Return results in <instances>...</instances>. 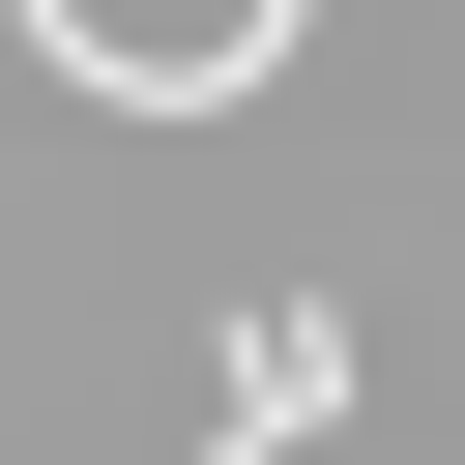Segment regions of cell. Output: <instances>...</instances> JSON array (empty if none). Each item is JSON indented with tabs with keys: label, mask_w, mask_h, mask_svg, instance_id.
I'll list each match as a JSON object with an SVG mask.
<instances>
[{
	"label": "cell",
	"mask_w": 465,
	"mask_h": 465,
	"mask_svg": "<svg viewBox=\"0 0 465 465\" xmlns=\"http://www.w3.org/2000/svg\"><path fill=\"white\" fill-rule=\"evenodd\" d=\"M320 407H349V291H262V320H232V378H203V436H174V465H291V436H320Z\"/></svg>",
	"instance_id": "6da1fadb"
}]
</instances>
